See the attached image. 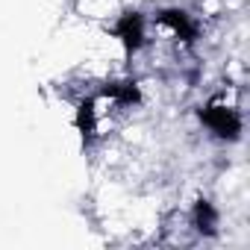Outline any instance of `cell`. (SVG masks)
<instances>
[{
  "mask_svg": "<svg viewBox=\"0 0 250 250\" xmlns=\"http://www.w3.org/2000/svg\"><path fill=\"white\" fill-rule=\"evenodd\" d=\"M200 118H203L206 127H209L215 136H221V139H235L238 130H241L238 112H235L232 106H227L224 100H212V103L200 112Z\"/></svg>",
  "mask_w": 250,
  "mask_h": 250,
  "instance_id": "obj_1",
  "label": "cell"
},
{
  "mask_svg": "<svg viewBox=\"0 0 250 250\" xmlns=\"http://www.w3.org/2000/svg\"><path fill=\"white\" fill-rule=\"evenodd\" d=\"M115 36L124 42L127 50H139L142 42H145V21L139 12H127L118 24H115Z\"/></svg>",
  "mask_w": 250,
  "mask_h": 250,
  "instance_id": "obj_2",
  "label": "cell"
},
{
  "mask_svg": "<svg viewBox=\"0 0 250 250\" xmlns=\"http://www.w3.org/2000/svg\"><path fill=\"white\" fill-rule=\"evenodd\" d=\"M106 97L118 106H133L139 100V85L136 83H112L106 88Z\"/></svg>",
  "mask_w": 250,
  "mask_h": 250,
  "instance_id": "obj_3",
  "label": "cell"
},
{
  "mask_svg": "<svg viewBox=\"0 0 250 250\" xmlns=\"http://www.w3.org/2000/svg\"><path fill=\"white\" fill-rule=\"evenodd\" d=\"M162 24L174 30V36H180L183 42L194 39V24L186 18V12H162Z\"/></svg>",
  "mask_w": 250,
  "mask_h": 250,
  "instance_id": "obj_4",
  "label": "cell"
},
{
  "mask_svg": "<svg viewBox=\"0 0 250 250\" xmlns=\"http://www.w3.org/2000/svg\"><path fill=\"white\" fill-rule=\"evenodd\" d=\"M194 224H197V229H200V232H212V229H215V209H212L206 200H200V203H197Z\"/></svg>",
  "mask_w": 250,
  "mask_h": 250,
  "instance_id": "obj_5",
  "label": "cell"
}]
</instances>
